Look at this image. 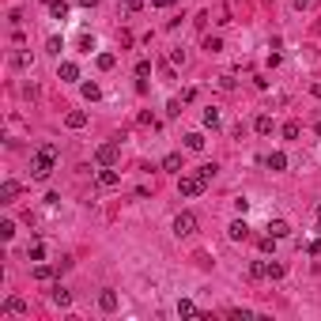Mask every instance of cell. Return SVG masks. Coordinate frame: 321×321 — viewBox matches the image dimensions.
<instances>
[{
    "label": "cell",
    "instance_id": "1",
    "mask_svg": "<svg viewBox=\"0 0 321 321\" xmlns=\"http://www.w3.org/2000/svg\"><path fill=\"white\" fill-rule=\"evenodd\" d=\"M57 144H42L34 155H31V178H38V181H45L53 174V167H57Z\"/></svg>",
    "mask_w": 321,
    "mask_h": 321
},
{
    "label": "cell",
    "instance_id": "2",
    "mask_svg": "<svg viewBox=\"0 0 321 321\" xmlns=\"http://www.w3.org/2000/svg\"><path fill=\"white\" fill-rule=\"evenodd\" d=\"M204 189H208V181H204L200 174H181L178 178V193L181 197H200Z\"/></svg>",
    "mask_w": 321,
    "mask_h": 321
},
{
    "label": "cell",
    "instance_id": "3",
    "mask_svg": "<svg viewBox=\"0 0 321 321\" xmlns=\"http://www.w3.org/2000/svg\"><path fill=\"white\" fill-rule=\"evenodd\" d=\"M174 235L178 238L197 235V216H193V212H178V216H174Z\"/></svg>",
    "mask_w": 321,
    "mask_h": 321
},
{
    "label": "cell",
    "instance_id": "4",
    "mask_svg": "<svg viewBox=\"0 0 321 321\" xmlns=\"http://www.w3.org/2000/svg\"><path fill=\"white\" fill-rule=\"evenodd\" d=\"M118 159H121V148H118V144H102V148L95 151V163H99V167H113Z\"/></svg>",
    "mask_w": 321,
    "mask_h": 321
},
{
    "label": "cell",
    "instance_id": "5",
    "mask_svg": "<svg viewBox=\"0 0 321 321\" xmlns=\"http://www.w3.org/2000/svg\"><path fill=\"white\" fill-rule=\"evenodd\" d=\"M99 186H102V189H118V186H121V174L113 170V167H102V170H99Z\"/></svg>",
    "mask_w": 321,
    "mask_h": 321
},
{
    "label": "cell",
    "instance_id": "6",
    "mask_svg": "<svg viewBox=\"0 0 321 321\" xmlns=\"http://www.w3.org/2000/svg\"><path fill=\"white\" fill-rule=\"evenodd\" d=\"M227 235H231V242H246V238H249V223H246V219H235V223L227 227Z\"/></svg>",
    "mask_w": 321,
    "mask_h": 321
},
{
    "label": "cell",
    "instance_id": "7",
    "mask_svg": "<svg viewBox=\"0 0 321 321\" xmlns=\"http://www.w3.org/2000/svg\"><path fill=\"white\" fill-rule=\"evenodd\" d=\"M99 306L106 310V314H113V310H118V291H110V287H106L102 295H99Z\"/></svg>",
    "mask_w": 321,
    "mask_h": 321
},
{
    "label": "cell",
    "instance_id": "8",
    "mask_svg": "<svg viewBox=\"0 0 321 321\" xmlns=\"http://www.w3.org/2000/svg\"><path fill=\"white\" fill-rule=\"evenodd\" d=\"M268 235L287 238V235H291V223H287V219H268Z\"/></svg>",
    "mask_w": 321,
    "mask_h": 321
},
{
    "label": "cell",
    "instance_id": "9",
    "mask_svg": "<svg viewBox=\"0 0 321 321\" xmlns=\"http://www.w3.org/2000/svg\"><path fill=\"white\" fill-rule=\"evenodd\" d=\"M61 80H64V83L80 80V64H76V61H64V64H61Z\"/></svg>",
    "mask_w": 321,
    "mask_h": 321
},
{
    "label": "cell",
    "instance_id": "10",
    "mask_svg": "<svg viewBox=\"0 0 321 321\" xmlns=\"http://www.w3.org/2000/svg\"><path fill=\"white\" fill-rule=\"evenodd\" d=\"M4 314H27V299H19V295H12L4 303Z\"/></svg>",
    "mask_w": 321,
    "mask_h": 321
},
{
    "label": "cell",
    "instance_id": "11",
    "mask_svg": "<svg viewBox=\"0 0 321 321\" xmlns=\"http://www.w3.org/2000/svg\"><path fill=\"white\" fill-rule=\"evenodd\" d=\"M163 170H170V174H181L186 167H181V155L174 151V155H167V159H163Z\"/></svg>",
    "mask_w": 321,
    "mask_h": 321
},
{
    "label": "cell",
    "instance_id": "12",
    "mask_svg": "<svg viewBox=\"0 0 321 321\" xmlns=\"http://www.w3.org/2000/svg\"><path fill=\"white\" fill-rule=\"evenodd\" d=\"M64 125H68V129H83V125H87V113H83V110H72V113L64 118Z\"/></svg>",
    "mask_w": 321,
    "mask_h": 321
},
{
    "label": "cell",
    "instance_id": "13",
    "mask_svg": "<svg viewBox=\"0 0 321 321\" xmlns=\"http://www.w3.org/2000/svg\"><path fill=\"white\" fill-rule=\"evenodd\" d=\"M15 197H19V181H4V186H0V200L8 204V200H15Z\"/></svg>",
    "mask_w": 321,
    "mask_h": 321
},
{
    "label": "cell",
    "instance_id": "14",
    "mask_svg": "<svg viewBox=\"0 0 321 321\" xmlns=\"http://www.w3.org/2000/svg\"><path fill=\"white\" fill-rule=\"evenodd\" d=\"M268 170H287V155L284 151H272L268 155Z\"/></svg>",
    "mask_w": 321,
    "mask_h": 321
},
{
    "label": "cell",
    "instance_id": "15",
    "mask_svg": "<svg viewBox=\"0 0 321 321\" xmlns=\"http://www.w3.org/2000/svg\"><path fill=\"white\" fill-rule=\"evenodd\" d=\"M249 276L254 280H268V261H254V265H249Z\"/></svg>",
    "mask_w": 321,
    "mask_h": 321
},
{
    "label": "cell",
    "instance_id": "16",
    "mask_svg": "<svg viewBox=\"0 0 321 321\" xmlns=\"http://www.w3.org/2000/svg\"><path fill=\"white\" fill-rule=\"evenodd\" d=\"M50 15L53 19H68V4L64 0H50Z\"/></svg>",
    "mask_w": 321,
    "mask_h": 321
},
{
    "label": "cell",
    "instance_id": "17",
    "mask_svg": "<svg viewBox=\"0 0 321 321\" xmlns=\"http://www.w3.org/2000/svg\"><path fill=\"white\" fill-rule=\"evenodd\" d=\"M178 314H181V317H197L200 310H197V303H189V299H181V303H178Z\"/></svg>",
    "mask_w": 321,
    "mask_h": 321
},
{
    "label": "cell",
    "instance_id": "18",
    "mask_svg": "<svg viewBox=\"0 0 321 321\" xmlns=\"http://www.w3.org/2000/svg\"><path fill=\"white\" fill-rule=\"evenodd\" d=\"M57 276V265L50 268V265H34V280H53Z\"/></svg>",
    "mask_w": 321,
    "mask_h": 321
},
{
    "label": "cell",
    "instance_id": "19",
    "mask_svg": "<svg viewBox=\"0 0 321 321\" xmlns=\"http://www.w3.org/2000/svg\"><path fill=\"white\" fill-rule=\"evenodd\" d=\"M204 125H208V129H219V110H216V106L204 110Z\"/></svg>",
    "mask_w": 321,
    "mask_h": 321
},
{
    "label": "cell",
    "instance_id": "20",
    "mask_svg": "<svg viewBox=\"0 0 321 321\" xmlns=\"http://www.w3.org/2000/svg\"><path fill=\"white\" fill-rule=\"evenodd\" d=\"M53 303H57V306H68V303H72V295H68V291L57 284V287H53Z\"/></svg>",
    "mask_w": 321,
    "mask_h": 321
},
{
    "label": "cell",
    "instance_id": "21",
    "mask_svg": "<svg viewBox=\"0 0 321 321\" xmlns=\"http://www.w3.org/2000/svg\"><path fill=\"white\" fill-rule=\"evenodd\" d=\"M27 257H31V261H42V257H45V246H42V242H31V246H27Z\"/></svg>",
    "mask_w": 321,
    "mask_h": 321
},
{
    "label": "cell",
    "instance_id": "22",
    "mask_svg": "<svg viewBox=\"0 0 321 321\" xmlns=\"http://www.w3.org/2000/svg\"><path fill=\"white\" fill-rule=\"evenodd\" d=\"M186 148H189V151H200V148H204V136H200V132H189V136H186Z\"/></svg>",
    "mask_w": 321,
    "mask_h": 321
},
{
    "label": "cell",
    "instance_id": "23",
    "mask_svg": "<svg viewBox=\"0 0 321 321\" xmlns=\"http://www.w3.org/2000/svg\"><path fill=\"white\" fill-rule=\"evenodd\" d=\"M254 129H257V132H265V136H268V132H272V118H268V113H261V118L254 121Z\"/></svg>",
    "mask_w": 321,
    "mask_h": 321
},
{
    "label": "cell",
    "instance_id": "24",
    "mask_svg": "<svg viewBox=\"0 0 321 321\" xmlns=\"http://www.w3.org/2000/svg\"><path fill=\"white\" fill-rule=\"evenodd\" d=\"M276 242H280L276 235H265V238L257 242V246H261V254H272V249H276Z\"/></svg>",
    "mask_w": 321,
    "mask_h": 321
},
{
    "label": "cell",
    "instance_id": "25",
    "mask_svg": "<svg viewBox=\"0 0 321 321\" xmlns=\"http://www.w3.org/2000/svg\"><path fill=\"white\" fill-rule=\"evenodd\" d=\"M284 265H280V261H268V280H284Z\"/></svg>",
    "mask_w": 321,
    "mask_h": 321
},
{
    "label": "cell",
    "instance_id": "26",
    "mask_svg": "<svg viewBox=\"0 0 321 321\" xmlns=\"http://www.w3.org/2000/svg\"><path fill=\"white\" fill-rule=\"evenodd\" d=\"M299 132H303V125H299V121H287V125H284V136H287V140H299Z\"/></svg>",
    "mask_w": 321,
    "mask_h": 321
},
{
    "label": "cell",
    "instance_id": "27",
    "mask_svg": "<svg viewBox=\"0 0 321 321\" xmlns=\"http://www.w3.org/2000/svg\"><path fill=\"white\" fill-rule=\"evenodd\" d=\"M113 64H118V57H113V53H99V68H102V72H110Z\"/></svg>",
    "mask_w": 321,
    "mask_h": 321
},
{
    "label": "cell",
    "instance_id": "28",
    "mask_svg": "<svg viewBox=\"0 0 321 321\" xmlns=\"http://www.w3.org/2000/svg\"><path fill=\"white\" fill-rule=\"evenodd\" d=\"M99 95H102V91H99V83H83V99H87V102H95Z\"/></svg>",
    "mask_w": 321,
    "mask_h": 321
},
{
    "label": "cell",
    "instance_id": "29",
    "mask_svg": "<svg viewBox=\"0 0 321 321\" xmlns=\"http://www.w3.org/2000/svg\"><path fill=\"white\" fill-rule=\"evenodd\" d=\"M216 170H219L216 163H208V167H200V178H204V181H208V186H212V181H216Z\"/></svg>",
    "mask_w": 321,
    "mask_h": 321
},
{
    "label": "cell",
    "instance_id": "30",
    "mask_svg": "<svg viewBox=\"0 0 321 321\" xmlns=\"http://www.w3.org/2000/svg\"><path fill=\"white\" fill-rule=\"evenodd\" d=\"M12 235H15V223H12V219H4V223H0V238H4V242H8V238H12Z\"/></svg>",
    "mask_w": 321,
    "mask_h": 321
},
{
    "label": "cell",
    "instance_id": "31",
    "mask_svg": "<svg viewBox=\"0 0 321 321\" xmlns=\"http://www.w3.org/2000/svg\"><path fill=\"white\" fill-rule=\"evenodd\" d=\"M31 64H34L31 53H15V68H31Z\"/></svg>",
    "mask_w": 321,
    "mask_h": 321
},
{
    "label": "cell",
    "instance_id": "32",
    "mask_svg": "<svg viewBox=\"0 0 321 321\" xmlns=\"http://www.w3.org/2000/svg\"><path fill=\"white\" fill-rule=\"evenodd\" d=\"M204 50H208V53H219L223 42H219V38H204Z\"/></svg>",
    "mask_w": 321,
    "mask_h": 321
},
{
    "label": "cell",
    "instance_id": "33",
    "mask_svg": "<svg viewBox=\"0 0 321 321\" xmlns=\"http://www.w3.org/2000/svg\"><path fill=\"white\" fill-rule=\"evenodd\" d=\"M80 50H83V53L95 50V38H91V34H80Z\"/></svg>",
    "mask_w": 321,
    "mask_h": 321
},
{
    "label": "cell",
    "instance_id": "34",
    "mask_svg": "<svg viewBox=\"0 0 321 321\" xmlns=\"http://www.w3.org/2000/svg\"><path fill=\"white\" fill-rule=\"evenodd\" d=\"M136 76H140V80H144V76H151V61H140V64H136Z\"/></svg>",
    "mask_w": 321,
    "mask_h": 321
},
{
    "label": "cell",
    "instance_id": "35",
    "mask_svg": "<svg viewBox=\"0 0 321 321\" xmlns=\"http://www.w3.org/2000/svg\"><path fill=\"white\" fill-rule=\"evenodd\" d=\"M155 8H170V4H178V0H151Z\"/></svg>",
    "mask_w": 321,
    "mask_h": 321
},
{
    "label": "cell",
    "instance_id": "36",
    "mask_svg": "<svg viewBox=\"0 0 321 321\" xmlns=\"http://www.w3.org/2000/svg\"><path fill=\"white\" fill-rule=\"evenodd\" d=\"M317 0H295V8H314Z\"/></svg>",
    "mask_w": 321,
    "mask_h": 321
},
{
    "label": "cell",
    "instance_id": "37",
    "mask_svg": "<svg viewBox=\"0 0 321 321\" xmlns=\"http://www.w3.org/2000/svg\"><path fill=\"white\" fill-rule=\"evenodd\" d=\"M310 95H317V99H321V83H310Z\"/></svg>",
    "mask_w": 321,
    "mask_h": 321
},
{
    "label": "cell",
    "instance_id": "38",
    "mask_svg": "<svg viewBox=\"0 0 321 321\" xmlns=\"http://www.w3.org/2000/svg\"><path fill=\"white\" fill-rule=\"evenodd\" d=\"M76 4H83V8H95V4H99V0H76Z\"/></svg>",
    "mask_w": 321,
    "mask_h": 321
},
{
    "label": "cell",
    "instance_id": "39",
    "mask_svg": "<svg viewBox=\"0 0 321 321\" xmlns=\"http://www.w3.org/2000/svg\"><path fill=\"white\" fill-rule=\"evenodd\" d=\"M317 235H321V204H317Z\"/></svg>",
    "mask_w": 321,
    "mask_h": 321
},
{
    "label": "cell",
    "instance_id": "40",
    "mask_svg": "<svg viewBox=\"0 0 321 321\" xmlns=\"http://www.w3.org/2000/svg\"><path fill=\"white\" fill-rule=\"evenodd\" d=\"M317 132H321V121H317Z\"/></svg>",
    "mask_w": 321,
    "mask_h": 321
}]
</instances>
